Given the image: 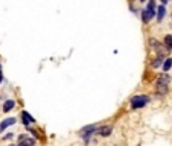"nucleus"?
<instances>
[{
	"mask_svg": "<svg viewBox=\"0 0 172 146\" xmlns=\"http://www.w3.org/2000/svg\"><path fill=\"white\" fill-rule=\"evenodd\" d=\"M14 107H15V102H14V101H6L5 103H3V111H5V113L11 111Z\"/></svg>",
	"mask_w": 172,
	"mask_h": 146,
	"instance_id": "6e6552de",
	"label": "nucleus"
},
{
	"mask_svg": "<svg viewBox=\"0 0 172 146\" xmlns=\"http://www.w3.org/2000/svg\"><path fill=\"white\" fill-rule=\"evenodd\" d=\"M3 81V75H2V70H0V82Z\"/></svg>",
	"mask_w": 172,
	"mask_h": 146,
	"instance_id": "2eb2a0df",
	"label": "nucleus"
},
{
	"mask_svg": "<svg viewBox=\"0 0 172 146\" xmlns=\"http://www.w3.org/2000/svg\"><path fill=\"white\" fill-rule=\"evenodd\" d=\"M164 14H166V9H164V6L161 5V6H159V9H157V20H159V22H161V20H163Z\"/></svg>",
	"mask_w": 172,
	"mask_h": 146,
	"instance_id": "1a4fd4ad",
	"label": "nucleus"
},
{
	"mask_svg": "<svg viewBox=\"0 0 172 146\" xmlns=\"http://www.w3.org/2000/svg\"><path fill=\"white\" fill-rule=\"evenodd\" d=\"M15 123V119L14 117H8V119H5L2 123H0V131H3L5 128H8V126H11V125Z\"/></svg>",
	"mask_w": 172,
	"mask_h": 146,
	"instance_id": "423d86ee",
	"label": "nucleus"
},
{
	"mask_svg": "<svg viewBox=\"0 0 172 146\" xmlns=\"http://www.w3.org/2000/svg\"><path fill=\"white\" fill-rule=\"evenodd\" d=\"M155 12H157L155 11V3H154V2H149L148 6H146V9H145L143 14H142V20H143L145 23H148L149 20L155 15Z\"/></svg>",
	"mask_w": 172,
	"mask_h": 146,
	"instance_id": "f257e3e1",
	"label": "nucleus"
},
{
	"mask_svg": "<svg viewBox=\"0 0 172 146\" xmlns=\"http://www.w3.org/2000/svg\"><path fill=\"white\" fill-rule=\"evenodd\" d=\"M98 134H101L102 137H108V135L111 134V126L105 125V126H101V128H98Z\"/></svg>",
	"mask_w": 172,
	"mask_h": 146,
	"instance_id": "39448f33",
	"label": "nucleus"
},
{
	"mask_svg": "<svg viewBox=\"0 0 172 146\" xmlns=\"http://www.w3.org/2000/svg\"><path fill=\"white\" fill-rule=\"evenodd\" d=\"M164 44H166V49H168V50H172V37L171 35H166V37H164Z\"/></svg>",
	"mask_w": 172,
	"mask_h": 146,
	"instance_id": "f8f14e48",
	"label": "nucleus"
},
{
	"mask_svg": "<svg viewBox=\"0 0 172 146\" xmlns=\"http://www.w3.org/2000/svg\"><path fill=\"white\" fill-rule=\"evenodd\" d=\"M157 91L160 94H166L168 93V85H163V84H157Z\"/></svg>",
	"mask_w": 172,
	"mask_h": 146,
	"instance_id": "ddd939ff",
	"label": "nucleus"
},
{
	"mask_svg": "<svg viewBox=\"0 0 172 146\" xmlns=\"http://www.w3.org/2000/svg\"><path fill=\"white\" fill-rule=\"evenodd\" d=\"M171 67H172V58L164 59V63H163V70H164V72H169Z\"/></svg>",
	"mask_w": 172,
	"mask_h": 146,
	"instance_id": "9d476101",
	"label": "nucleus"
},
{
	"mask_svg": "<svg viewBox=\"0 0 172 146\" xmlns=\"http://www.w3.org/2000/svg\"><path fill=\"white\" fill-rule=\"evenodd\" d=\"M160 66H161V58H159V59H155V61L152 63V67H154V68L160 67Z\"/></svg>",
	"mask_w": 172,
	"mask_h": 146,
	"instance_id": "4468645a",
	"label": "nucleus"
},
{
	"mask_svg": "<svg viewBox=\"0 0 172 146\" xmlns=\"http://www.w3.org/2000/svg\"><path fill=\"white\" fill-rule=\"evenodd\" d=\"M94 131H98V128H96L94 125H90V126H85V128L81 131V135H82L84 138H89V137L92 135V133H94Z\"/></svg>",
	"mask_w": 172,
	"mask_h": 146,
	"instance_id": "7ed1b4c3",
	"label": "nucleus"
},
{
	"mask_svg": "<svg viewBox=\"0 0 172 146\" xmlns=\"http://www.w3.org/2000/svg\"><path fill=\"white\" fill-rule=\"evenodd\" d=\"M22 119H23V123H24V125H31V123H34V122H35V119H34V117H32V116H31V114H29L28 111H23V113H22Z\"/></svg>",
	"mask_w": 172,
	"mask_h": 146,
	"instance_id": "20e7f679",
	"label": "nucleus"
},
{
	"mask_svg": "<svg viewBox=\"0 0 172 146\" xmlns=\"http://www.w3.org/2000/svg\"><path fill=\"white\" fill-rule=\"evenodd\" d=\"M146 102H148V96H134L131 99V107H133V110H137V108L145 107Z\"/></svg>",
	"mask_w": 172,
	"mask_h": 146,
	"instance_id": "f03ea898",
	"label": "nucleus"
},
{
	"mask_svg": "<svg viewBox=\"0 0 172 146\" xmlns=\"http://www.w3.org/2000/svg\"><path fill=\"white\" fill-rule=\"evenodd\" d=\"M171 82V76L169 75H166V73H163L159 76V81H157V84H163V85H168Z\"/></svg>",
	"mask_w": 172,
	"mask_h": 146,
	"instance_id": "0eeeda50",
	"label": "nucleus"
},
{
	"mask_svg": "<svg viewBox=\"0 0 172 146\" xmlns=\"http://www.w3.org/2000/svg\"><path fill=\"white\" fill-rule=\"evenodd\" d=\"M34 140L32 138H24V137H22V143L18 146H34Z\"/></svg>",
	"mask_w": 172,
	"mask_h": 146,
	"instance_id": "9b49d317",
	"label": "nucleus"
}]
</instances>
